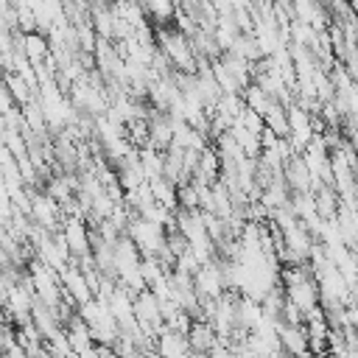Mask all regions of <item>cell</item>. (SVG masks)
<instances>
[{"instance_id":"obj_1","label":"cell","mask_w":358,"mask_h":358,"mask_svg":"<svg viewBox=\"0 0 358 358\" xmlns=\"http://www.w3.org/2000/svg\"><path fill=\"white\" fill-rule=\"evenodd\" d=\"M59 232H62V238H64V243H67L73 260H76V257H84V255L92 252V246H90V227H87L78 215L67 218L64 227H62Z\"/></svg>"},{"instance_id":"obj_4","label":"cell","mask_w":358,"mask_h":358,"mask_svg":"<svg viewBox=\"0 0 358 358\" xmlns=\"http://www.w3.org/2000/svg\"><path fill=\"white\" fill-rule=\"evenodd\" d=\"M22 50H25V59L36 67L42 64L48 56H50V45H48V36L39 34V31H31V34H22Z\"/></svg>"},{"instance_id":"obj_5","label":"cell","mask_w":358,"mask_h":358,"mask_svg":"<svg viewBox=\"0 0 358 358\" xmlns=\"http://www.w3.org/2000/svg\"><path fill=\"white\" fill-rule=\"evenodd\" d=\"M98 358H120V355H117V352H115L112 347H101V352H98Z\"/></svg>"},{"instance_id":"obj_2","label":"cell","mask_w":358,"mask_h":358,"mask_svg":"<svg viewBox=\"0 0 358 358\" xmlns=\"http://www.w3.org/2000/svg\"><path fill=\"white\" fill-rule=\"evenodd\" d=\"M282 182L288 185L291 193H310V171L299 154H294L282 162Z\"/></svg>"},{"instance_id":"obj_3","label":"cell","mask_w":358,"mask_h":358,"mask_svg":"<svg viewBox=\"0 0 358 358\" xmlns=\"http://www.w3.org/2000/svg\"><path fill=\"white\" fill-rule=\"evenodd\" d=\"M185 338H187L190 352H196V355H207L215 344H221L218 336H215V330H213L210 322H204V319H196V322L190 324V330H187Z\"/></svg>"}]
</instances>
